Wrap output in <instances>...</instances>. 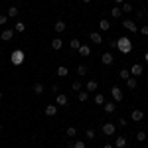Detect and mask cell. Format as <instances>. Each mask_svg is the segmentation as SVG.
Masks as SVG:
<instances>
[{"label":"cell","mask_w":148,"mask_h":148,"mask_svg":"<svg viewBox=\"0 0 148 148\" xmlns=\"http://www.w3.org/2000/svg\"><path fill=\"white\" fill-rule=\"evenodd\" d=\"M116 49L126 56V53L132 51V42H130L128 38H119V40H116Z\"/></svg>","instance_id":"1"},{"label":"cell","mask_w":148,"mask_h":148,"mask_svg":"<svg viewBox=\"0 0 148 148\" xmlns=\"http://www.w3.org/2000/svg\"><path fill=\"white\" fill-rule=\"evenodd\" d=\"M10 61H12V65H22L24 63V51L22 49H14L12 56H10Z\"/></svg>","instance_id":"2"},{"label":"cell","mask_w":148,"mask_h":148,"mask_svg":"<svg viewBox=\"0 0 148 148\" xmlns=\"http://www.w3.org/2000/svg\"><path fill=\"white\" fill-rule=\"evenodd\" d=\"M114 130H116V126H114L113 123H105V125H103V132H105L107 136H113Z\"/></svg>","instance_id":"3"},{"label":"cell","mask_w":148,"mask_h":148,"mask_svg":"<svg viewBox=\"0 0 148 148\" xmlns=\"http://www.w3.org/2000/svg\"><path fill=\"white\" fill-rule=\"evenodd\" d=\"M111 95H113L114 101H123V89L121 87H113L111 89Z\"/></svg>","instance_id":"4"},{"label":"cell","mask_w":148,"mask_h":148,"mask_svg":"<svg viewBox=\"0 0 148 148\" xmlns=\"http://www.w3.org/2000/svg\"><path fill=\"white\" fill-rule=\"evenodd\" d=\"M12 36H14V28H6V30H2L0 38H2L4 42H8V40H12Z\"/></svg>","instance_id":"5"},{"label":"cell","mask_w":148,"mask_h":148,"mask_svg":"<svg viewBox=\"0 0 148 148\" xmlns=\"http://www.w3.org/2000/svg\"><path fill=\"white\" fill-rule=\"evenodd\" d=\"M123 28H126V30H128V32H138L136 24L132 22V20H125V22H123Z\"/></svg>","instance_id":"6"},{"label":"cell","mask_w":148,"mask_h":148,"mask_svg":"<svg viewBox=\"0 0 148 148\" xmlns=\"http://www.w3.org/2000/svg\"><path fill=\"white\" fill-rule=\"evenodd\" d=\"M130 119H132L134 123H140V121L144 119V113H142L140 109H136V111H132V114H130Z\"/></svg>","instance_id":"7"},{"label":"cell","mask_w":148,"mask_h":148,"mask_svg":"<svg viewBox=\"0 0 148 148\" xmlns=\"http://www.w3.org/2000/svg\"><path fill=\"white\" fill-rule=\"evenodd\" d=\"M101 61H103V65H111V63H113V61H114L113 53H109V51H107V53H103Z\"/></svg>","instance_id":"8"},{"label":"cell","mask_w":148,"mask_h":148,"mask_svg":"<svg viewBox=\"0 0 148 148\" xmlns=\"http://www.w3.org/2000/svg\"><path fill=\"white\" fill-rule=\"evenodd\" d=\"M91 42L95 46H99V44H103V36L99 32H91Z\"/></svg>","instance_id":"9"},{"label":"cell","mask_w":148,"mask_h":148,"mask_svg":"<svg viewBox=\"0 0 148 148\" xmlns=\"http://www.w3.org/2000/svg\"><path fill=\"white\" fill-rule=\"evenodd\" d=\"M103 111L107 114H113L114 111H116V107H114V103H105V105H103Z\"/></svg>","instance_id":"10"},{"label":"cell","mask_w":148,"mask_h":148,"mask_svg":"<svg viewBox=\"0 0 148 148\" xmlns=\"http://www.w3.org/2000/svg\"><path fill=\"white\" fill-rule=\"evenodd\" d=\"M79 56L89 57V56H91V47H89V46H83V44H81V46H79Z\"/></svg>","instance_id":"11"},{"label":"cell","mask_w":148,"mask_h":148,"mask_svg":"<svg viewBox=\"0 0 148 148\" xmlns=\"http://www.w3.org/2000/svg\"><path fill=\"white\" fill-rule=\"evenodd\" d=\"M65 28H67V26H65V22H63V20H59V22H56V26H53V30H56L57 34L65 32Z\"/></svg>","instance_id":"12"},{"label":"cell","mask_w":148,"mask_h":148,"mask_svg":"<svg viewBox=\"0 0 148 148\" xmlns=\"http://www.w3.org/2000/svg\"><path fill=\"white\" fill-rule=\"evenodd\" d=\"M99 30H101V32H109V30H111V22H109V20H101V22H99Z\"/></svg>","instance_id":"13"},{"label":"cell","mask_w":148,"mask_h":148,"mask_svg":"<svg viewBox=\"0 0 148 148\" xmlns=\"http://www.w3.org/2000/svg\"><path fill=\"white\" fill-rule=\"evenodd\" d=\"M130 75H134V77H138V75H142V65H140V63H136V65H132V69H130Z\"/></svg>","instance_id":"14"},{"label":"cell","mask_w":148,"mask_h":148,"mask_svg":"<svg viewBox=\"0 0 148 148\" xmlns=\"http://www.w3.org/2000/svg\"><path fill=\"white\" fill-rule=\"evenodd\" d=\"M46 114H47V116H56V114H57V107H56V105H47V107H46Z\"/></svg>","instance_id":"15"},{"label":"cell","mask_w":148,"mask_h":148,"mask_svg":"<svg viewBox=\"0 0 148 148\" xmlns=\"http://www.w3.org/2000/svg\"><path fill=\"white\" fill-rule=\"evenodd\" d=\"M57 105H59V107H65V105H67V97H65L63 93H57Z\"/></svg>","instance_id":"16"},{"label":"cell","mask_w":148,"mask_h":148,"mask_svg":"<svg viewBox=\"0 0 148 148\" xmlns=\"http://www.w3.org/2000/svg\"><path fill=\"white\" fill-rule=\"evenodd\" d=\"M114 146H116V148H125V146H126V138H125V136H116Z\"/></svg>","instance_id":"17"},{"label":"cell","mask_w":148,"mask_h":148,"mask_svg":"<svg viewBox=\"0 0 148 148\" xmlns=\"http://www.w3.org/2000/svg\"><path fill=\"white\" fill-rule=\"evenodd\" d=\"M18 14H20V12H18V8H16V6L8 8V12H6V16H8V18H16Z\"/></svg>","instance_id":"18"},{"label":"cell","mask_w":148,"mask_h":148,"mask_svg":"<svg viewBox=\"0 0 148 148\" xmlns=\"http://www.w3.org/2000/svg\"><path fill=\"white\" fill-rule=\"evenodd\" d=\"M51 47H53V49H61V47H63V42H61V38H56V40L51 42Z\"/></svg>","instance_id":"19"},{"label":"cell","mask_w":148,"mask_h":148,"mask_svg":"<svg viewBox=\"0 0 148 148\" xmlns=\"http://www.w3.org/2000/svg\"><path fill=\"white\" fill-rule=\"evenodd\" d=\"M119 77H121L123 81H126L128 77H130V71H128V69H121V71H119Z\"/></svg>","instance_id":"20"},{"label":"cell","mask_w":148,"mask_h":148,"mask_svg":"<svg viewBox=\"0 0 148 148\" xmlns=\"http://www.w3.org/2000/svg\"><path fill=\"white\" fill-rule=\"evenodd\" d=\"M126 87H128V89H134V87H136V77H128V79H126Z\"/></svg>","instance_id":"21"},{"label":"cell","mask_w":148,"mask_h":148,"mask_svg":"<svg viewBox=\"0 0 148 148\" xmlns=\"http://www.w3.org/2000/svg\"><path fill=\"white\" fill-rule=\"evenodd\" d=\"M97 87H99V85H97V81H87V91H97Z\"/></svg>","instance_id":"22"},{"label":"cell","mask_w":148,"mask_h":148,"mask_svg":"<svg viewBox=\"0 0 148 148\" xmlns=\"http://www.w3.org/2000/svg\"><path fill=\"white\" fill-rule=\"evenodd\" d=\"M34 93L36 95H42V93H44V85H42V83H36L34 85Z\"/></svg>","instance_id":"23"},{"label":"cell","mask_w":148,"mask_h":148,"mask_svg":"<svg viewBox=\"0 0 148 148\" xmlns=\"http://www.w3.org/2000/svg\"><path fill=\"white\" fill-rule=\"evenodd\" d=\"M65 134H67L69 138H73V136H75V134H77V130H75V126H69L67 130H65Z\"/></svg>","instance_id":"24"},{"label":"cell","mask_w":148,"mask_h":148,"mask_svg":"<svg viewBox=\"0 0 148 148\" xmlns=\"http://www.w3.org/2000/svg\"><path fill=\"white\" fill-rule=\"evenodd\" d=\"M67 73H69V69H67V67H63V65H61V67H57V75H61V77H65Z\"/></svg>","instance_id":"25"},{"label":"cell","mask_w":148,"mask_h":148,"mask_svg":"<svg viewBox=\"0 0 148 148\" xmlns=\"http://www.w3.org/2000/svg\"><path fill=\"white\" fill-rule=\"evenodd\" d=\"M95 103H97V105H105V97H103L101 93H97V95H95Z\"/></svg>","instance_id":"26"},{"label":"cell","mask_w":148,"mask_h":148,"mask_svg":"<svg viewBox=\"0 0 148 148\" xmlns=\"http://www.w3.org/2000/svg\"><path fill=\"white\" fill-rule=\"evenodd\" d=\"M77 75H87V67H85V65H77Z\"/></svg>","instance_id":"27"},{"label":"cell","mask_w":148,"mask_h":148,"mask_svg":"<svg viewBox=\"0 0 148 148\" xmlns=\"http://www.w3.org/2000/svg\"><path fill=\"white\" fill-rule=\"evenodd\" d=\"M69 46H71V49H79L81 42H79V40H71V42H69Z\"/></svg>","instance_id":"28"},{"label":"cell","mask_w":148,"mask_h":148,"mask_svg":"<svg viewBox=\"0 0 148 148\" xmlns=\"http://www.w3.org/2000/svg\"><path fill=\"white\" fill-rule=\"evenodd\" d=\"M123 12H132V4L130 2H123Z\"/></svg>","instance_id":"29"},{"label":"cell","mask_w":148,"mask_h":148,"mask_svg":"<svg viewBox=\"0 0 148 148\" xmlns=\"http://www.w3.org/2000/svg\"><path fill=\"white\" fill-rule=\"evenodd\" d=\"M89 99V91H79V101H87Z\"/></svg>","instance_id":"30"},{"label":"cell","mask_w":148,"mask_h":148,"mask_svg":"<svg viewBox=\"0 0 148 148\" xmlns=\"http://www.w3.org/2000/svg\"><path fill=\"white\" fill-rule=\"evenodd\" d=\"M111 14H113V18H121L123 10H121V8H113V10H111Z\"/></svg>","instance_id":"31"},{"label":"cell","mask_w":148,"mask_h":148,"mask_svg":"<svg viewBox=\"0 0 148 148\" xmlns=\"http://www.w3.org/2000/svg\"><path fill=\"white\" fill-rule=\"evenodd\" d=\"M24 30H26L24 22H18V24H16V28H14V32H24Z\"/></svg>","instance_id":"32"},{"label":"cell","mask_w":148,"mask_h":148,"mask_svg":"<svg viewBox=\"0 0 148 148\" xmlns=\"http://www.w3.org/2000/svg\"><path fill=\"white\" fill-rule=\"evenodd\" d=\"M136 138H138V140H140V142H142V140H146V132H144V130H140V132H138V134H136Z\"/></svg>","instance_id":"33"},{"label":"cell","mask_w":148,"mask_h":148,"mask_svg":"<svg viewBox=\"0 0 148 148\" xmlns=\"http://www.w3.org/2000/svg\"><path fill=\"white\" fill-rule=\"evenodd\" d=\"M71 87H73V91H77V93L81 91V83H79V81H73V85H71Z\"/></svg>","instance_id":"34"},{"label":"cell","mask_w":148,"mask_h":148,"mask_svg":"<svg viewBox=\"0 0 148 148\" xmlns=\"http://www.w3.org/2000/svg\"><path fill=\"white\" fill-rule=\"evenodd\" d=\"M85 136H87V138H93V140H95V132H93L91 128H87V130H85Z\"/></svg>","instance_id":"35"},{"label":"cell","mask_w":148,"mask_h":148,"mask_svg":"<svg viewBox=\"0 0 148 148\" xmlns=\"http://www.w3.org/2000/svg\"><path fill=\"white\" fill-rule=\"evenodd\" d=\"M73 148H85V142L83 140H77V142H73Z\"/></svg>","instance_id":"36"},{"label":"cell","mask_w":148,"mask_h":148,"mask_svg":"<svg viewBox=\"0 0 148 148\" xmlns=\"http://www.w3.org/2000/svg\"><path fill=\"white\" fill-rule=\"evenodd\" d=\"M6 22H8V16L6 14H0V26H4Z\"/></svg>","instance_id":"37"},{"label":"cell","mask_w":148,"mask_h":148,"mask_svg":"<svg viewBox=\"0 0 148 148\" xmlns=\"http://www.w3.org/2000/svg\"><path fill=\"white\" fill-rule=\"evenodd\" d=\"M140 32H142V36H148V26H142Z\"/></svg>","instance_id":"38"},{"label":"cell","mask_w":148,"mask_h":148,"mask_svg":"<svg viewBox=\"0 0 148 148\" xmlns=\"http://www.w3.org/2000/svg\"><path fill=\"white\" fill-rule=\"evenodd\" d=\"M119 126H126V119H119Z\"/></svg>","instance_id":"39"},{"label":"cell","mask_w":148,"mask_h":148,"mask_svg":"<svg viewBox=\"0 0 148 148\" xmlns=\"http://www.w3.org/2000/svg\"><path fill=\"white\" fill-rule=\"evenodd\" d=\"M114 2H116V4H123V2H125V0H114Z\"/></svg>","instance_id":"40"},{"label":"cell","mask_w":148,"mask_h":148,"mask_svg":"<svg viewBox=\"0 0 148 148\" xmlns=\"http://www.w3.org/2000/svg\"><path fill=\"white\" fill-rule=\"evenodd\" d=\"M103 148H113V146H111V144H105V146H103Z\"/></svg>","instance_id":"41"},{"label":"cell","mask_w":148,"mask_h":148,"mask_svg":"<svg viewBox=\"0 0 148 148\" xmlns=\"http://www.w3.org/2000/svg\"><path fill=\"white\" fill-rule=\"evenodd\" d=\"M144 59H146V61H148V53H146V56H144Z\"/></svg>","instance_id":"42"},{"label":"cell","mask_w":148,"mask_h":148,"mask_svg":"<svg viewBox=\"0 0 148 148\" xmlns=\"http://www.w3.org/2000/svg\"><path fill=\"white\" fill-rule=\"evenodd\" d=\"M83 2H91V0H83Z\"/></svg>","instance_id":"43"},{"label":"cell","mask_w":148,"mask_h":148,"mask_svg":"<svg viewBox=\"0 0 148 148\" xmlns=\"http://www.w3.org/2000/svg\"><path fill=\"white\" fill-rule=\"evenodd\" d=\"M0 99H2V91H0Z\"/></svg>","instance_id":"44"},{"label":"cell","mask_w":148,"mask_h":148,"mask_svg":"<svg viewBox=\"0 0 148 148\" xmlns=\"http://www.w3.org/2000/svg\"><path fill=\"white\" fill-rule=\"evenodd\" d=\"M0 130H2V125H0Z\"/></svg>","instance_id":"45"}]
</instances>
